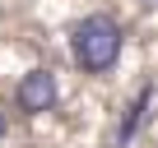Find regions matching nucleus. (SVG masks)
<instances>
[{"mask_svg": "<svg viewBox=\"0 0 158 148\" xmlns=\"http://www.w3.org/2000/svg\"><path fill=\"white\" fill-rule=\"evenodd\" d=\"M149 107H153V79H144V84L135 88L130 107L121 111V120H116V130H112V148H130V143L139 139V130L149 125Z\"/></svg>", "mask_w": 158, "mask_h": 148, "instance_id": "3", "label": "nucleus"}, {"mask_svg": "<svg viewBox=\"0 0 158 148\" xmlns=\"http://www.w3.org/2000/svg\"><path fill=\"white\" fill-rule=\"evenodd\" d=\"M70 60H74V69L79 74H112L116 69V60H121V51H126V28H121V19H112V14H84V19H74L70 23Z\"/></svg>", "mask_w": 158, "mask_h": 148, "instance_id": "1", "label": "nucleus"}, {"mask_svg": "<svg viewBox=\"0 0 158 148\" xmlns=\"http://www.w3.org/2000/svg\"><path fill=\"white\" fill-rule=\"evenodd\" d=\"M139 5H144V10H153V5H158V0H139Z\"/></svg>", "mask_w": 158, "mask_h": 148, "instance_id": "5", "label": "nucleus"}, {"mask_svg": "<svg viewBox=\"0 0 158 148\" xmlns=\"http://www.w3.org/2000/svg\"><path fill=\"white\" fill-rule=\"evenodd\" d=\"M10 134V111H5V102H0V139Z\"/></svg>", "mask_w": 158, "mask_h": 148, "instance_id": "4", "label": "nucleus"}, {"mask_svg": "<svg viewBox=\"0 0 158 148\" xmlns=\"http://www.w3.org/2000/svg\"><path fill=\"white\" fill-rule=\"evenodd\" d=\"M56 102H60V79L51 65H33L19 74V84H14V111L19 116H28V120L47 116V111H56Z\"/></svg>", "mask_w": 158, "mask_h": 148, "instance_id": "2", "label": "nucleus"}]
</instances>
